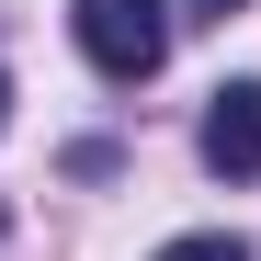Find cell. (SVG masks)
Returning <instances> with one entry per match:
<instances>
[{"label":"cell","instance_id":"cell-3","mask_svg":"<svg viewBox=\"0 0 261 261\" xmlns=\"http://www.w3.org/2000/svg\"><path fill=\"white\" fill-rule=\"evenodd\" d=\"M159 261H250V239H227V227H193V239H170Z\"/></svg>","mask_w":261,"mask_h":261},{"label":"cell","instance_id":"cell-1","mask_svg":"<svg viewBox=\"0 0 261 261\" xmlns=\"http://www.w3.org/2000/svg\"><path fill=\"white\" fill-rule=\"evenodd\" d=\"M80 57H91L102 80H148L170 57V0H80Z\"/></svg>","mask_w":261,"mask_h":261},{"label":"cell","instance_id":"cell-6","mask_svg":"<svg viewBox=\"0 0 261 261\" xmlns=\"http://www.w3.org/2000/svg\"><path fill=\"white\" fill-rule=\"evenodd\" d=\"M0 239H12V216H0Z\"/></svg>","mask_w":261,"mask_h":261},{"label":"cell","instance_id":"cell-2","mask_svg":"<svg viewBox=\"0 0 261 261\" xmlns=\"http://www.w3.org/2000/svg\"><path fill=\"white\" fill-rule=\"evenodd\" d=\"M193 148H204V170H216V182H250V170H261V80H227V91L204 102Z\"/></svg>","mask_w":261,"mask_h":261},{"label":"cell","instance_id":"cell-5","mask_svg":"<svg viewBox=\"0 0 261 261\" xmlns=\"http://www.w3.org/2000/svg\"><path fill=\"white\" fill-rule=\"evenodd\" d=\"M193 12H239V0H193Z\"/></svg>","mask_w":261,"mask_h":261},{"label":"cell","instance_id":"cell-4","mask_svg":"<svg viewBox=\"0 0 261 261\" xmlns=\"http://www.w3.org/2000/svg\"><path fill=\"white\" fill-rule=\"evenodd\" d=\"M0 125H12V80H0Z\"/></svg>","mask_w":261,"mask_h":261}]
</instances>
